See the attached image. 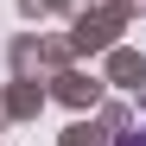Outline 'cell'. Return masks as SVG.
I'll return each mask as SVG.
<instances>
[{"label": "cell", "mask_w": 146, "mask_h": 146, "mask_svg": "<svg viewBox=\"0 0 146 146\" xmlns=\"http://www.w3.org/2000/svg\"><path fill=\"white\" fill-rule=\"evenodd\" d=\"M114 146H146V127H133V133H121Z\"/></svg>", "instance_id": "obj_1"}]
</instances>
